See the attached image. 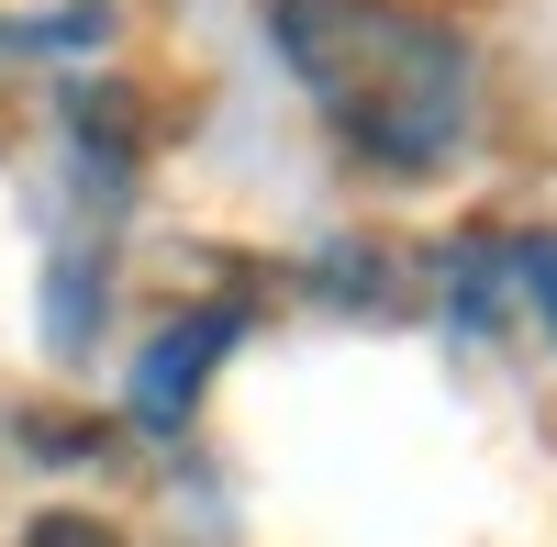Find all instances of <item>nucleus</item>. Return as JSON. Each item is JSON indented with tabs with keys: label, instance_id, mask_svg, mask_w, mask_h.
Listing matches in <instances>:
<instances>
[{
	"label": "nucleus",
	"instance_id": "nucleus-5",
	"mask_svg": "<svg viewBox=\"0 0 557 547\" xmlns=\"http://www.w3.org/2000/svg\"><path fill=\"white\" fill-rule=\"evenodd\" d=\"M524 280H535V313H546V336H557V246H546V257L524 268Z\"/></svg>",
	"mask_w": 557,
	"mask_h": 547
},
{
	"label": "nucleus",
	"instance_id": "nucleus-1",
	"mask_svg": "<svg viewBox=\"0 0 557 547\" xmlns=\"http://www.w3.org/2000/svg\"><path fill=\"white\" fill-rule=\"evenodd\" d=\"M257 23L368 168L424 179L457 157V134L480 112V57L457 23L401 12V0H257Z\"/></svg>",
	"mask_w": 557,
	"mask_h": 547
},
{
	"label": "nucleus",
	"instance_id": "nucleus-2",
	"mask_svg": "<svg viewBox=\"0 0 557 547\" xmlns=\"http://www.w3.org/2000/svg\"><path fill=\"white\" fill-rule=\"evenodd\" d=\"M235 336H246L235 302H212V313H190V325H168V336L146 347V369H134V414H146V425H178V414L201 402V380L223 369V347H235Z\"/></svg>",
	"mask_w": 557,
	"mask_h": 547
},
{
	"label": "nucleus",
	"instance_id": "nucleus-3",
	"mask_svg": "<svg viewBox=\"0 0 557 547\" xmlns=\"http://www.w3.org/2000/svg\"><path fill=\"white\" fill-rule=\"evenodd\" d=\"M67 123H78L89 168H101V191H123V168H134V101H123V89H67Z\"/></svg>",
	"mask_w": 557,
	"mask_h": 547
},
{
	"label": "nucleus",
	"instance_id": "nucleus-4",
	"mask_svg": "<svg viewBox=\"0 0 557 547\" xmlns=\"http://www.w3.org/2000/svg\"><path fill=\"white\" fill-rule=\"evenodd\" d=\"M23 547H123L101 514H45V525H23Z\"/></svg>",
	"mask_w": 557,
	"mask_h": 547
}]
</instances>
